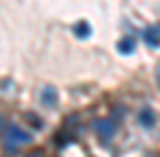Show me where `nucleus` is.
Masks as SVG:
<instances>
[{"label":"nucleus","instance_id":"7ed1b4c3","mask_svg":"<svg viewBox=\"0 0 160 157\" xmlns=\"http://www.w3.org/2000/svg\"><path fill=\"white\" fill-rule=\"evenodd\" d=\"M143 39L148 46H160V27H148L143 31Z\"/></svg>","mask_w":160,"mask_h":157},{"label":"nucleus","instance_id":"0eeeda50","mask_svg":"<svg viewBox=\"0 0 160 157\" xmlns=\"http://www.w3.org/2000/svg\"><path fill=\"white\" fill-rule=\"evenodd\" d=\"M27 157H41V152H29Z\"/></svg>","mask_w":160,"mask_h":157},{"label":"nucleus","instance_id":"423d86ee","mask_svg":"<svg viewBox=\"0 0 160 157\" xmlns=\"http://www.w3.org/2000/svg\"><path fill=\"white\" fill-rule=\"evenodd\" d=\"M141 121H143V126H150V123H153V114H150V111H143V114H141Z\"/></svg>","mask_w":160,"mask_h":157},{"label":"nucleus","instance_id":"f257e3e1","mask_svg":"<svg viewBox=\"0 0 160 157\" xmlns=\"http://www.w3.org/2000/svg\"><path fill=\"white\" fill-rule=\"evenodd\" d=\"M95 131H97L100 138L107 143V140H112V136L117 133V123H114V118H100V121L95 123Z\"/></svg>","mask_w":160,"mask_h":157},{"label":"nucleus","instance_id":"f03ea898","mask_svg":"<svg viewBox=\"0 0 160 157\" xmlns=\"http://www.w3.org/2000/svg\"><path fill=\"white\" fill-rule=\"evenodd\" d=\"M29 140V136L22 131L20 126H10L8 128V136H5V143H8V147H15V145H22V143H27Z\"/></svg>","mask_w":160,"mask_h":157},{"label":"nucleus","instance_id":"39448f33","mask_svg":"<svg viewBox=\"0 0 160 157\" xmlns=\"http://www.w3.org/2000/svg\"><path fill=\"white\" fill-rule=\"evenodd\" d=\"M131 49H133V41H131V39H124L119 44V51H121V53H131Z\"/></svg>","mask_w":160,"mask_h":157},{"label":"nucleus","instance_id":"20e7f679","mask_svg":"<svg viewBox=\"0 0 160 157\" xmlns=\"http://www.w3.org/2000/svg\"><path fill=\"white\" fill-rule=\"evenodd\" d=\"M75 34H78V36H90V24H85V22L78 24V27H75Z\"/></svg>","mask_w":160,"mask_h":157}]
</instances>
